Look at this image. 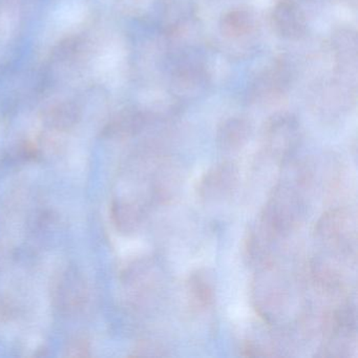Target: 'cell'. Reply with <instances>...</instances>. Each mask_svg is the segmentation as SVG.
I'll use <instances>...</instances> for the list:
<instances>
[{
  "mask_svg": "<svg viewBox=\"0 0 358 358\" xmlns=\"http://www.w3.org/2000/svg\"><path fill=\"white\" fill-rule=\"evenodd\" d=\"M301 208V200L294 190L278 186L262 215L259 234L268 242L288 234L296 226Z\"/></svg>",
  "mask_w": 358,
  "mask_h": 358,
  "instance_id": "6da1fadb",
  "label": "cell"
},
{
  "mask_svg": "<svg viewBox=\"0 0 358 358\" xmlns=\"http://www.w3.org/2000/svg\"><path fill=\"white\" fill-rule=\"evenodd\" d=\"M315 234L330 248L348 257H355L356 220L348 209H331L324 213L316 224Z\"/></svg>",
  "mask_w": 358,
  "mask_h": 358,
  "instance_id": "7a4b0ae2",
  "label": "cell"
},
{
  "mask_svg": "<svg viewBox=\"0 0 358 358\" xmlns=\"http://www.w3.org/2000/svg\"><path fill=\"white\" fill-rule=\"evenodd\" d=\"M52 293L57 309L66 314L78 313L87 305L89 296L87 282L75 268L60 273Z\"/></svg>",
  "mask_w": 358,
  "mask_h": 358,
  "instance_id": "3957f363",
  "label": "cell"
},
{
  "mask_svg": "<svg viewBox=\"0 0 358 358\" xmlns=\"http://www.w3.org/2000/svg\"><path fill=\"white\" fill-rule=\"evenodd\" d=\"M238 171L234 163H220L209 169L198 184L199 196L205 202H220L238 187Z\"/></svg>",
  "mask_w": 358,
  "mask_h": 358,
  "instance_id": "277c9868",
  "label": "cell"
},
{
  "mask_svg": "<svg viewBox=\"0 0 358 358\" xmlns=\"http://www.w3.org/2000/svg\"><path fill=\"white\" fill-rule=\"evenodd\" d=\"M297 141V124L287 117L275 118L268 125L265 134L268 152L278 159H284L290 154Z\"/></svg>",
  "mask_w": 358,
  "mask_h": 358,
  "instance_id": "5b68a950",
  "label": "cell"
},
{
  "mask_svg": "<svg viewBox=\"0 0 358 358\" xmlns=\"http://www.w3.org/2000/svg\"><path fill=\"white\" fill-rule=\"evenodd\" d=\"M272 24L280 36L299 39L307 31V22L301 8L292 0H282L274 8Z\"/></svg>",
  "mask_w": 358,
  "mask_h": 358,
  "instance_id": "8992f818",
  "label": "cell"
},
{
  "mask_svg": "<svg viewBox=\"0 0 358 358\" xmlns=\"http://www.w3.org/2000/svg\"><path fill=\"white\" fill-rule=\"evenodd\" d=\"M186 292L190 306L196 311H205L215 303V284L206 270L199 269L189 274L186 280Z\"/></svg>",
  "mask_w": 358,
  "mask_h": 358,
  "instance_id": "52a82bcc",
  "label": "cell"
},
{
  "mask_svg": "<svg viewBox=\"0 0 358 358\" xmlns=\"http://www.w3.org/2000/svg\"><path fill=\"white\" fill-rule=\"evenodd\" d=\"M110 217L121 234H134L141 225L143 209L139 204L131 201L115 200L110 207Z\"/></svg>",
  "mask_w": 358,
  "mask_h": 358,
  "instance_id": "ba28073f",
  "label": "cell"
},
{
  "mask_svg": "<svg viewBox=\"0 0 358 358\" xmlns=\"http://www.w3.org/2000/svg\"><path fill=\"white\" fill-rule=\"evenodd\" d=\"M250 125L243 119L226 121L217 131V144L225 152H236L246 145L250 137Z\"/></svg>",
  "mask_w": 358,
  "mask_h": 358,
  "instance_id": "9c48e42d",
  "label": "cell"
},
{
  "mask_svg": "<svg viewBox=\"0 0 358 358\" xmlns=\"http://www.w3.org/2000/svg\"><path fill=\"white\" fill-rule=\"evenodd\" d=\"M312 276L316 286L327 294H341L345 289V278L337 268L322 259L312 264Z\"/></svg>",
  "mask_w": 358,
  "mask_h": 358,
  "instance_id": "30bf717a",
  "label": "cell"
},
{
  "mask_svg": "<svg viewBox=\"0 0 358 358\" xmlns=\"http://www.w3.org/2000/svg\"><path fill=\"white\" fill-rule=\"evenodd\" d=\"M181 182V176L173 164L163 165L154 182L155 198L164 203L173 200L179 192Z\"/></svg>",
  "mask_w": 358,
  "mask_h": 358,
  "instance_id": "8fae6325",
  "label": "cell"
},
{
  "mask_svg": "<svg viewBox=\"0 0 358 358\" xmlns=\"http://www.w3.org/2000/svg\"><path fill=\"white\" fill-rule=\"evenodd\" d=\"M252 14L247 10H234L224 16L221 22L222 32L229 37H240L253 28Z\"/></svg>",
  "mask_w": 358,
  "mask_h": 358,
  "instance_id": "7c38bea8",
  "label": "cell"
},
{
  "mask_svg": "<svg viewBox=\"0 0 358 358\" xmlns=\"http://www.w3.org/2000/svg\"><path fill=\"white\" fill-rule=\"evenodd\" d=\"M87 13L85 6L79 0H66L54 12V20L60 28H72L83 22Z\"/></svg>",
  "mask_w": 358,
  "mask_h": 358,
  "instance_id": "4fadbf2b",
  "label": "cell"
},
{
  "mask_svg": "<svg viewBox=\"0 0 358 358\" xmlns=\"http://www.w3.org/2000/svg\"><path fill=\"white\" fill-rule=\"evenodd\" d=\"M66 357H87L90 356L89 341L83 337H76L68 343Z\"/></svg>",
  "mask_w": 358,
  "mask_h": 358,
  "instance_id": "5bb4252c",
  "label": "cell"
},
{
  "mask_svg": "<svg viewBox=\"0 0 358 358\" xmlns=\"http://www.w3.org/2000/svg\"><path fill=\"white\" fill-rule=\"evenodd\" d=\"M242 351V354L244 356H253V357H257V356L267 355V353L264 352V350H262L259 345H257L253 343H249V341H247V343L243 345Z\"/></svg>",
  "mask_w": 358,
  "mask_h": 358,
  "instance_id": "9a60e30c",
  "label": "cell"
},
{
  "mask_svg": "<svg viewBox=\"0 0 358 358\" xmlns=\"http://www.w3.org/2000/svg\"><path fill=\"white\" fill-rule=\"evenodd\" d=\"M11 32V20L8 14H0V38L6 39Z\"/></svg>",
  "mask_w": 358,
  "mask_h": 358,
  "instance_id": "2e32d148",
  "label": "cell"
}]
</instances>
